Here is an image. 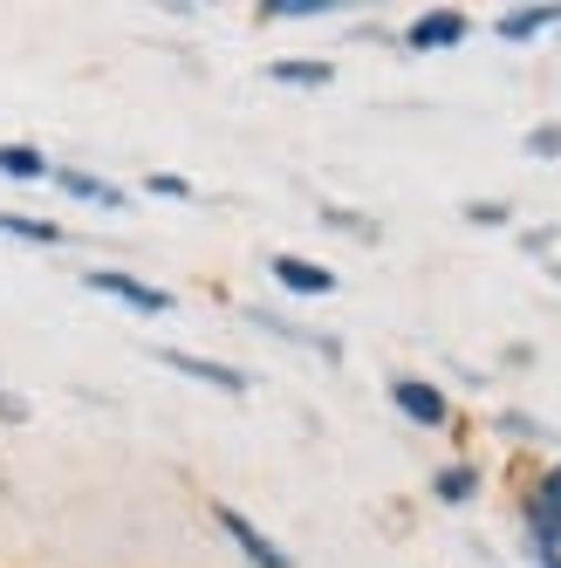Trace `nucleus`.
Segmentation results:
<instances>
[{"mask_svg": "<svg viewBox=\"0 0 561 568\" xmlns=\"http://www.w3.org/2000/svg\"><path fill=\"white\" fill-rule=\"evenodd\" d=\"M96 295H116V302H131V308H144V315H165L172 308V295L165 288H144V281H131V274H116V267H96V274H83Z\"/></svg>", "mask_w": 561, "mask_h": 568, "instance_id": "obj_1", "label": "nucleus"}, {"mask_svg": "<svg viewBox=\"0 0 561 568\" xmlns=\"http://www.w3.org/2000/svg\"><path fill=\"white\" fill-rule=\"evenodd\" d=\"M220 527H226V535H233L239 548H247V561H254V568H288V555H280V548H274V541L261 535V527H254L247 514H233V507H220Z\"/></svg>", "mask_w": 561, "mask_h": 568, "instance_id": "obj_2", "label": "nucleus"}, {"mask_svg": "<svg viewBox=\"0 0 561 568\" xmlns=\"http://www.w3.org/2000/svg\"><path fill=\"white\" fill-rule=\"evenodd\" d=\"M274 281H280V288H295V295H329L336 288V274L302 261V254H274Z\"/></svg>", "mask_w": 561, "mask_h": 568, "instance_id": "obj_3", "label": "nucleus"}, {"mask_svg": "<svg viewBox=\"0 0 561 568\" xmlns=\"http://www.w3.org/2000/svg\"><path fill=\"white\" fill-rule=\"evenodd\" d=\"M528 520H534V535H541V548H554V541H561V466H554V473L541 479V494H534Z\"/></svg>", "mask_w": 561, "mask_h": 568, "instance_id": "obj_4", "label": "nucleus"}, {"mask_svg": "<svg viewBox=\"0 0 561 568\" xmlns=\"http://www.w3.org/2000/svg\"><path fill=\"white\" fill-rule=\"evenodd\" d=\"M390 397H397V412H405V418H418V425H446V397H438L431 384L405 377V384H397Z\"/></svg>", "mask_w": 561, "mask_h": 568, "instance_id": "obj_5", "label": "nucleus"}, {"mask_svg": "<svg viewBox=\"0 0 561 568\" xmlns=\"http://www.w3.org/2000/svg\"><path fill=\"white\" fill-rule=\"evenodd\" d=\"M165 363H172V371H185V377H198V384H213V390H247V377H239V371H226V363L185 356V349H165Z\"/></svg>", "mask_w": 561, "mask_h": 568, "instance_id": "obj_6", "label": "nucleus"}, {"mask_svg": "<svg viewBox=\"0 0 561 568\" xmlns=\"http://www.w3.org/2000/svg\"><path fill=\"white\" fill-rule=\"evenodd\" d=\"M452 42H466V21L459 14H425L411 28V49H452Z\"/></svg>", "mask_w": 561, "mask_h": 568, "instance_id": "obj_7", "label": "nucleus"}, {"mask_svg": "<svg viewBox=\"0 0 561 568\" xmlns=\"http://www.w3.org/2000/svg\"><path fill=\"white\" fill-rule=\"evenodd\" d=\"M0 179H49V158L34 144H0Z\"/></svg>", "mask_w": 561, "mask_h": 568, "instance_id": "obj_8", "label": "nucleus"}, {"mask_svg": "<svg viewBox=\"0 0 561 568\" xmlns=\"http://www.w3.org/2000/svg\"><path fill=\"white\" fill-rule=\"evenodd\" d=\"M0 233H14V240H42V247H55V240H62V226L28 220V213H0Z\"/></svg>", "mask_w": 561, "mask_h": 568, "instance_id": "obj_9", "label": "nucleus"}, {"mask_svg": "<svg viewBox=\"0 0 561 568\" xmlns=\"http://www.w3.org/2000/svg\"><path fill=\"white\" fill-rule=\"evenodd\" d=\"M472 486H479V479H472V466H446V473H438V500H466Z\"/></svg>", "mask_w": 561, "mask_h": 568, "instance_id": "obj_10", "label": "nucleus"}, {"mask_svg": "<svg viewBox=\"0 0 561 568\" xmlns=\"http://www.w3.org/2000/svg\"><path fill=\"white\" fill-rule=\"evenodd\" d=\"M280 83H329V62H274Z\"/></svg>", "mask_w": 561, "mask_h": 568, "instance_id": "obj_11", "label": "nucleus"}, {"mask_svg": "<svg viewBox=\"0 0 561 568\" xmlns=\"http://www.w3.org/2000/svg\"><path fill=\"white\" fill-rule=\"evenodd\" d=\"M62 185H69L75 199H103V206H116V192H110V185H96V179H83V172H62Z\"/></svg>", "mask_w": 561, "mask_h": 568, "instance_id": "obj_12", "label": "nucleus"}, {"mask_svg": "<svg viewBox=\"0 0 561 568\" xmlns=\"http://www.w3.org/2000/svg\"><path fill=\"white\" fill-rule=\"evenodd\" d=\"M548 14H513V21H500V34H513V42H520V34H534Z\"/></svg>", "mask_w": 561, "mask_h": 568, "instance_id": "obj_13", "label": "nucleus"}, {"mask_svg": "<svg viewBox=\"0 0 561 568\" xmlns=\"http://www.w3.org/2000/svg\"><path fill=\"white\" fill-rule=\"evenodd\" d=\"M274 14H323V0H267Z\"/></svg>", "mask_w": 561, "mask_h": 568, "instance_id": "obj_14", "label": "nucleus"}]
</instances>
